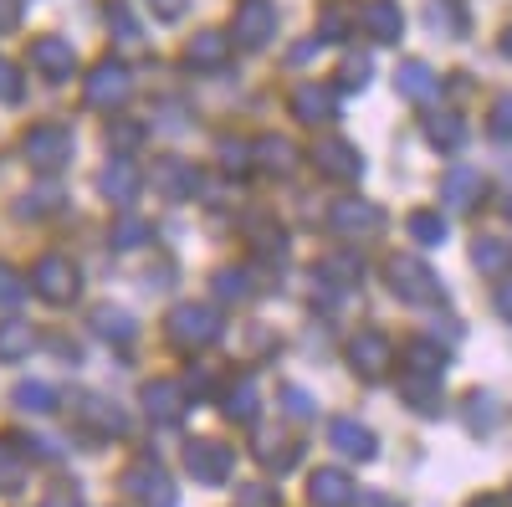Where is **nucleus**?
Instances as JSON below:
<instances>
[{"mask_svg": "<svg viewBox=\"0 0 512 507\" xmlns=\"http://www.w3.org/2000/svg\"><path fill=\"white\" fill-rule=\"evenodd\" d=\"M328 441L344 451V456H354V461H369L374 451H379V441H374V431L369 426H359L354 415H333L328 420Z\"/></svg>", "mask_w": 512, "mask_h": 507, "instance_id": "obj_16", "label": "nucleus"}, {"mask_svg": "<svg viewBox=\"0 0 512 507\" xmlns=\"http://www.w3.org/2000/svg\"><path fill=\"white\" fill-rule=\"evenodd\" d=\"M149 6H154L164 21H175V16H185V11H190V0H149Z\"/></svg>", "mask_w": 512, "mask_h": 507, "instance_id": "obj_54", "label": "nucleus"}, {"mask_svg": "<svg viewBox=\"0 0 512 507\" xmlns=\"http://www.w3.org/2000/svg\"><path fill=\"white\" fill-rule=\"evenodd\" d=\"M323 282L354 287V282H359V257H328V262H323Z\"/></svg>", "mask_w": 512, "mask_h": 507, "instance_id": "obj_41", "label": "nucleus"}, {"mask_svg": "<svg viewBox=\"0 0 512 507\" xmlns=\"http://www.w3.org/2000/svg\"><path fill=\"white\" fill-rule=\"evenodd\" d=\"M144 410H149V420H159V426H180L185 410H190V395L175 385V379H154V385L144 390Z\"/></svg>", "mask_w": 512, "mask_h": 507, "instance_id": "obj_15", "label": "nucleus"}, {"mask_svg": "<svg viewBox=\"0 0 512 507\" xmlns=\"http://www.w3.org/2000/svg\"><path fill=\"white\" fill-rule=\"evenodd\" d=\"M313 164L323 169L328 180H338V185H354V180L364 175V154H359L349 139H323V144L313 149Z\"/></svg>", "mask_w": 512, "mask_h": 507, "instance_id": "obj_12", "label": "nucleus"}, {"mask_svg": "<svg viewBox=\"0 0 512 507\" xmlns=\"http://www.w3.org/2000/svg\"><path fill=\"white\" fill-rule=\"evenodd\" d=\"M482 195H487V180L477 175V169H466V164L441 180V200L451 210H472V205H482Z\"/></svg>", "mask_w": 512, "mask_h": 507, "instance_id": "obj_21", "label": "nucleus"}, {"mask_svg": "<svg viewBox=\"0 0 512 507\" xmlns=\"http://www.w3.org/2000/svg\"><path fill=\"white\" fill-rule=\"evenodd\" d=\"M369 77H374L369 57H344L333 72V93H359V88H369Z\"/></svg>", "mask_w": 512, "mask_h": 507, "instance_id": "obj_33", "label": "nucleus"}, {"mask_svg": "<svg viewBox=\"0 0 512 507\" xmlns=\"http://www.w3.org/2000/svg\"><path fill=\"white\" fill-rule=\"evenodd\" d=\"M446 359H451V349L431 344V338H415V344L405 349V374L410 379H441Z\"/></svg>", "mask_w": 512, "mask_h": 507, "instance_id": "obj_25", "label": "nucleus"}, {"mask_svg": "<svg viewBox=\"0 0 512 507\" xmlns=\"http://www.w3.org/2000/svg\"><path fill=\"white\" fill-rule=\"evenodd\" d=\"M241 507H277L272 487H241Z\"/></svg>", "mask_w": 512, "mask_h": 507, "instance_id": "obj_51", "label": "nucleus"}, {"mask_svg": "<svg viewBox=\"0 0 512 507\" xmlns=\"http://www.w3.org/2000/svg\"><path fill=\"white\" fill-rule=\"evenodd\" d=\"M308 497H313V507H349L359 492H354V477H349V472L323 467V472H313V482H308Z\"/></svg>", "mask_w": 512, "mask_h": 507, "instance_id": "obj_20", "label": "nucleus"}, {"mask_svg": "<svg viewBox=\"0 0 512 507\" xmlns=\"http://www.w3.org/2000/svg\"><path fill=\"white\" fill-rule=\"evenodd\" d=\"M472 262L482 267V272H512V241H502V236H477L472 241Z\"/></svg>", "mask_w": 512, "mask_h": 507, "instance_id": "obj_30", "label": "nucleus"}, {"mask_svg": "<svg viewBox=\"0 0 512 507\" xmlns=\"http://www.w3.org/2000/svg\"><path fill=\"white\" fill-rule=\"evenodd\" d=\"M354 16H359L354 0H328L323 16H318V21H323V26H318V36H323V41H349V36H354V26H359Z\"/></svg>", "mask_w": 512, "mask_h": 507, "instance_id": "obj_27", "label": "nucleus"}, {"mask_svg": "<svg viewBox=\"0 0 512 507\" xmlns=\"http://www.w3.org/2000/svg\"><path fill=\"white\" fill-rule=\"evenodd\" d=\"M359 26L374 36V41H384V47H390V41H400V31H405V16H400V6L395 0H369V6H359Z\"/></svg>", "mask_w": 512, "mask_h": 507, "instance_id": "obj_22", "label": "nucleus"}, {"mask_svg": "<svg viewBox=\"0 0 512 507\" xmlns=\"http://www.w3.org/2000/svg\"><path fill=\"white\" fill-rule=\"evenodd\" d=\"M93 328H98V333H108L113 344H123V338H134V328H139V323L128 318L123 308H108V303H103V308H93Z\"/></svg>", "mask_w": 512, "mask_h": 507, "instance_id": "obj_34", "label": "nucleus"}, {"mask_svg": "<svg viewBox=\"0 0 512 507\" xmlns=\"http://www.w3.org/2000/svg\"><path fill=\"white\" fill-rule=\"evenodd\" d=\"M379 226H384V210L364 195H338L328 205V231H338V236H374Z\"/></svg>", "mask_w": 512, "mask_h": 507, "instance_id": "obj_7", "label": "nucleus"}, {"mask_svg": "<svg viewBox=\"0 0 512 507\" xmlns=\"http://www.w3.org/2000/svg\"><path fill=\"white\" fill-rule=\"evenodd\" d=\"M31 287H36L52 308H72V303L82 298V272H77L67 257H41L36 272H31Z\"/></svg>", "mask_w": 512, "mask_h": 507, "instance_id": "obj_3", "label": "nucleus"}, {"mask_svg": "<svg viewBox=\"0 0 512 507\" xmlns=\"http://www.w3.org/2000/svg\"><path fill=\"white\" fill-rule=\"evenodd\" d=\"M16 405L21 410H41V415H52L62 405V395L52 385H36V379H26V385H16Z\"/></svg>", "mask_w": 512, "mask_h": 507, "instance_id": "obj_36", "label": "nucleus"}, {"mask_svg": "<svg viewBox=\"0 0 512 507\" xmlns=\"http://www.w3.org/2000/svg\"><path fill=\"white\" fill-rule=\"evenodd\" d=\"M405 400H410L415 410H425V415H436V410H441L436 379H410V374H405Z\"/></svg>", "mask_w": 512, "mask_h": 507, "instance_id": "obj_39", "label": "nucleus"}, {"mask_svg": "<svg viewBox=\"0 0 512 507\" xmlns=\"http://www.w3.org/2000/svg\"><path fill=\"white\" fill-rule=\"evenodd\" d=\"M287 103H292V118H297V123H313V129L338 113L333 88H323V82H303V88H292V98H287Z\"/></svg>", "mask_w": 512, "mask_h": 507, "instance_id": "obj_17", "label": "nucleus"}, {"mask_svg": "<svg viewBox=\"0 0 512 507\" xmlns=\"http://www.w3.org/2000/svg\"><path fill=\"white\" fill-rule=\"evenodd\" d=\"M251 246L267 251V257H282V251H287V231H272V221H256L251 226Z\"/></svg>", "mask_w": 512, "mask_h": 507, "instance_id": "obj_42", "label": "nucleus"}, {"mask_svg": "<svg viewBox=\"0 0 512 507\" xmlns=\"http://www.w3.org/2000/svg\"><path fill=\"white\" fill-rule=\"evenodd\" d=\"M431 16H436V26L451 31V36H472V21H466L461 0H431Z\"/></svg>", "mask_w": 512, "mask_h": 507, "instance_id": "obj_37", "label": "nucleus"}, {"mask_svg": "<svg viewBox=\"0 0 512 507\" xmlns=\"http://www.w3.org/2000/svg\"><path fill=\"white\" fill-rule=\"evenodd\" d=\"M108 139H113V149H118V154H128V149L139 144V129H134V123H123V129H113Z\"/></svg>", "mask_w": 512, "mask_h": 507, "instance_id": "obj_53", "label": "nucleus"}, {"mask_svg": "<svg viewBox=\"0 0 512 507\" xmlns=\"http://www.w3.org/2000/svg\"><path fill=\"white\" fill-rule=\"evenodd\" d=\"M21 303H26V282L11 267H0V308H21Z\"/></svg>", "mask_w": 512, "mask_h": 507, "instance_id": "obj_48", "label": "nucleus"}, {"mask_svg": "<svg viewBox=\"0 0 512 507\" xmlns=\"http://www.w3.org/2000/svg\"><path fill=\"white\" fill-rule=\"evenodd\" d=\"M251 282L241 272H216V298H246Z\"/></svg>", "mask_w": 512, "mask_h": 507, "instance_id": "obj_50", "label": "nucleus"}, {"mask_svg": "<svg viewBox=\"0 0 512 507\" xmlns=\"http://www.w3.org/2000/svg\"><path fill=\"white\" fill-rule=\"evenodd\" d=\"M128 88H134V77H128L123 62H98L88 77H82V98H88V108H98V113L118 108L128 98Z\"/></svg>", "mask_w": 512, "mask_h": 507, "instance_id": "obj_8", "label": "nucleus"}, {"mask_svg": "<svg viewBox=\"0 0 512 507\" xmlns=\"http://www.w3.org/2000/svg\"><path fill=\"white\" fill-rule=\"evenodd\" d=\"M77 415L93 420L103 436H123V431H128V415H123L108 395H77Z\"/></svg>", "mask_w": 512, "mask_h": 507, "instance_id": "obj_24", "label": "nucleus"}, {"mask_svg": "<svg viewBox=\"0 0 512 507\" xmlns=\"http://www.w3.org/2000/svg\"><path fill=\"white\" fill-rule=\"evenodd\" d=\"M26 477H31V461L21 456V446L16 441H0V492L26 487Z\"/></svg>", "mask_w": 512, "mask_h": 507, "instance_id": "obj_32", "label": "nucleus"}, {"mask_svg": "<svg viewBox=\"0 0 512 507\" xmlns=\"http://www.w3.org/2000/svg\"><path fill=\"white\" fill-rule=\"evenodd\" d=\"M497 47H502V57H507V62H512V26H507V31H502V41H497Z\"/></svg>", "mask_w": 512, "mask_h": 507, "instance_id": "obj_56", "label": "nucleus"}, {"mask_svg": "<svg viewBox=\"0 0 512 507\" xmlns=\"http://www.w3.org/2000/svg\"><path fill=\"white\" fill-rule=\"evenodd\" d=\"M251 456L262 461L267 472H287L297 456H303V436H287V426L277 431V426H256V436H251Z\"/></svg>", "mask_w": 512, "mask_h": 507, "instance_id": "obj_10", "label": "nucleus"}, {"mask_svg": "<svg viewBox=\"0 0 512 507\" xmlns=\"http://www.w3.org/2000/svg\"><path fill=\"white\" fill-rule=\"evenodd\" d=\"M185 62L195 72H221L231 62V36L226 31H195L190 47H185Z\"/></svg>", "mask_w": 512, "mask_h": 507, "instance_id": "obj_18", "label": "nucleus"}, {"mask_svg": "<svg viewBox=\"0 0 512 507\" xmlns=\"http://www.w3.org/2000/svg\"><path fill=\"white\" fill-rule=\"evenodd\" d=\"M487 129H492V139H512V93L492 103V113H487Z\"/></svg>", "mask_w": 512, "mask_h": 507, "instance_id": "obj_47", "label": "nucleus"}, {"mask_svg": "<svg viewBox=\"0 0 512 507\" xmlns=\"http://www.w3.org/2000/svg\"><path fill=\"white\" fill-rule=\"evenodd\" d=\"M221 328H226V318H221L216 303H180L175 313L164 318V338L175 349H205V344H216Z\"/></svg>", "mask_w": 512, "mask_h": 507, "instance_id": "obj_2", "label": "nucleus"}, {"mask_svg": "<svg viewBox=\"0 0 512 507\" xmlns=\"http://www.w3.org/2000/svg\"><path fill=\"white\" fill-rule=\"evenodd\" d=\"M221 410H226V420H236V426L256 420L262 400H256V385H251V379H236V385H226V390H221Z\"/></svg>", "mask_w": 512, "mask_h": 507, "instance_id": "obj_28", "label": "nucleus"}, {"mask_svg": "<svg viewBox=\"0 0 512 507\" xmlns=\"http://www.w3.org/2000/svg\"><path fill=\"white\" fill-rule=\"evenodd\" d=\"M390 359H395V349H390V338H384L379 328H364V333L349 338V369L359 379H379L384 369H390Z\"/></svg>", "mask_w": 512, "mask_h": 507, "instance_id": "obj_11", "label": "nucleus"}, {"mask_svg": "<svg viewBox=\"0 0 512 507\" xmlns=\"http://www.w3.org/2000/svg\"><path fill=\"white\" fill-rule=\"evenodd\" d=\"M364 507H395L390 497H364Z\"/></svg>", "mask_w": 512, "mask_h": 507, "instance_id": "obj_57", "label": "nucleus"}, {"mask_svg": "<svg viewBox=\"0 0 512 507\" xmlns=\"http://www.w3.org/2000/svg\"><path fill=\"white\" fill-rule=\"evenodd\" d=\"M492 303H497V313H502V318L512 323V277H502V282H497V292H492Z\"/></svg>", "mask_w": 512, "mask_h": 507, "instance_id": "obj_52", "label": "nucleus"}, {"mask_svg": "<svg viewBox=\"0 0 512 507\" xmlns=\"http://www.w3.org/2000/svg\"><path fill=\"white\" fill-rule=\"evenodd\" d=\"M31 62H36V72L47 77V82H67V77L77 72V52H72L67 36H41V41H31Z\"/></svg>", "mask_w": 512, "mask_h": 507, "instance_id": "obj_14", "label": "nucleus"}, {"mask_svg": "<svg viewBox=\"0 0 512 507\" xmlns=\"http://www.w3.org/2000/svg\"><path fill=\"white\" fill-rule=\"evenodd\" d=\"M395 88H400L410 103H425V108H431V103H436V93H441V77H436L431 67H425V62H405V67H400V77H395Z\"/></svg>", "mask_w": 512, "mask_h": 507, "instance_id": "obj_23", "label": "nucleus"}, {"mask_svg": "<svg viewBox=\"0 0 512 507\" xmlns=\"http://www.w3.org/2000/svg\"><path fill=\"white\" fill-rule=\"evenodd\" d=\"M98 185H103V195H108L113 205H128V200L139 195V169L128 164V159H108L103 175H98Z\"/></svg>", "mask_w": 512, "mask_h": 507, "instance_id": "obj_26", "label": "nucleus"}, {"mask_svg": "<svg viewBox=\"0 0 512 507\" xmlns=\"http://www.w3.org/2000/svg\"><path fill=\"white\" fill-rule=\"evenodd\" d=\"M251 164H262L267 175H287V169L297 164V154H292V144H287V139L267 134V139H256V144H251Z\"/></svg>", "mask_w": 512, "mask_h": 507, "instance_id": "obj_29", "label": "nucleus"}, {"mask_svg": "<svg viewBox=\"0 0 512 507\" xmlns=\"http://www.w3.org/2000/svg\"><path fill=\"white\" fill-rule=\"evenodd\" d=\"M154 180H159V190H164L169 200H190V195L200 190V169H195L190 159H180V154H169V159H159Z\"/></svg>", "mask_w": 512, "mask_h": 507, "instance_id": "obj_19", "label": "nucleus"}, {"mask_svg": "<svg viewBox=\"0 0 512 507\" xmlns=\"http://www.w3.org/2000/svg\"><path fill=\"white\" fill-rule=\"evenodd\" d=\"M466 415H472V431H477V436H487V431L497 426V400H492L487 390H477L472 400H466Z\"/></svg>", "mask_w": 512, "mask_h": 507, "instance_id": "obj_40", "label": "nucleus"}, {"mask_svg": "<svg viewBox=\"0 0 512 507\" xmlns=\"http://www.w3.org/2000/svg\"><path fill=\"white\" fill-rule=\"evenodd\" d=\"M149 236H154L149 221H123V226L113 231V246H118V251H134V246H144Z\"/></svg>", "mask_w": 512, "mask_h": 507, "instance_id": "obj_45", "label": "nucleus"}, {"mask_svg": "<svg viewBox=\"0 0 512 507\" xmlns=\"http://www.w3.org/2000/svg\"><path fill=\"white\" fill-rule=\"evenodd\" d=\"M272 36H277V6H272V0H241V6H236V31H231V47L262 52Z\"/></svg>", "mask_w": 512, "mask_h": 507, "instance_id": "obj_6", "label": "nucleus"}, {"mask_svg": "<svg viewBox=\"0 0 512 507\" xmlns=\"http://www.w3.org/2000/svg\"><path fill=\"white\" fill-rule=\"evenodd\" d=\"M21 93H26V82H21V67L0 57V103H21Z\"/></svg>", "mask_w": 512, "mask_h": 507, "instance_id": "obj_44", "label": "nucleus"}, {"mask_svg": "<svg viewBox=\"0 0 512 507\" xmlns=\"http://www.w3.org/2000/svg\"><path fill=\"white\" fill-rule=\"evenodd\" d=\"M62 200H67V195H62L57 185H47V190H36V195H26V200H21L16 210H21V216H36V210H41V216H47V210H62Z\"/></svg>", "mask_w": 512, "mask_h": 507, "instance_id": "obj_43", "label": "nucleus"}, {"mask_svg": "<svg viewBox=\"0 0 512 507\" xmlns=\"http://www.w3.org/2000/svg\"><path fill=\"white\" fill-rule=\"evenodd\" d=\"M36 349V328L31 323H21V318H6V323H0V359H26Z\"/></svg>", "mask_w": 512, "mask_h": 507, "instance_id": "obj_31", "label": "nucleus"}, {"mask_svg": "<svg viewBox=\"0 0 512 507\" xmlns=\"http://www.w3.org/2000/svg\"><path fill=\"white\" fill-rule=\"evenodd\" d=\"M108 21H113V36L123 41L128 52H144V31L134 26V16H128L123 0H108Z\"/></svg>", "mask_w": 512, "mask_h": 507, "instance_id": "obj_35", "label": "nucleus"}, {"mask_svg": "<svg viewBox=\"0 0 512 507\" xmlns=\"http://www.w3.org/2000/svg\"><path fill=\"white\" fill-rule=\"evenodd\" d=\"M420 134H425V144L431 149H441V154H456L461 144H466V118L456 113V108H425L420 113Z\"/></svg>", "mask_w": 512, "mask_h": 507, "instance_id": "obj_13", "label": "nucleus"}, {"mask_svg": "<svg viewBox=\"0 0 512 507\" xmlns=\"http://www.w3.org/2000/svg\"><path fill=\"white\" fill-rule=\"evenodd\" d=\"M282 410H287L292 420H313V415H318L313 395H303V390H297V385H287V390H282Z\"/></svg>", "mask_w": 512, "mask_h": 507, "instance_id": "obj_46", "label": "nucleus"}, {"mask_svg": "<svg viewBox=\"0 0 512 507\" xmlns=\"http://www.w3.org/2000/svg\"><path fill=\"white\" fill-rule=\"evenodd\" d=\"M221 164L231 169V175H246V169H251V149H246L241 139H226V144H221Z\"/></svg>", "mask_w": 512, "mask_h": 507, "instance_id": "obj_49", "label": "nucleus"}, {"mask_svg": "<svg viewBox=\"0 0 512 507\" xmlns=\"http://www.w3.org/2000/svg\"><path fill=\"white\" fill-rule=\"evenodd\" d=\"M185 467H190L195 482L221 487V482L236 472V451H231L226 441H190V446H185Z\"/></svg>", "mask_w": 512, "mask_h": 507, "instance_id": "obj_9", "label": "nucleus"}, {"mask_svg": "<svg viewBox=\"0 0 512 507\" xmlns=\"http://www.w3.org/2000/svg\"><path fill=\"white\" fill-rule=\"evenodd\" d=\"M384 282H390V292L400 303H410V308H441L446 303V287H441V277L425 267V262H415V257H390L384 262Z\"/></svg>", "mask_w": 512, "mask_h": 507, "instance_id": "obj_1", "label": "nucleus"}, {"mask_svg": "<svg viewBox=\"0 0 512 507\" xmlns=\"http://www.w3.org/2000/svg\"><path fill=\"white\" fill-rule=\"evenodd\" d=\"M21 21V6H16V0H0V31H11Z\"/></svg>", "mask_w": 512, "mask_h": 507, "instance_id": "obj_55", "label": "nucleus"}, {"mask_svg": "<svg viewBox=\"0 0 512 507\" xmlns=\"http://www.w3.org/2000/svg\"><path fill=\"white\" fill-rule=\"evenodd\" d=\"M21 154H26L31 169H41V175H57V169L72 159V134L62 129V123H36V129L26 134V144H21Z\"/></svg>", "mask_w": 512, "mask_h": 507, "instance_id": "obj_4", "label": "nucleus"}, {"mask_svg": "<svg viewBox=\"0 0 512 507\" xmlns=\"http://www.w3.org/2000/svg\"><path fill=\"white\" fill-rule=\"evenodd\" d=\"M466 507H502L497 497H477V502H466Z\"/></svg>", "mask_w": 512, "mask_h": 507, "instance_id": "obj_58", "label": "nucleus"}, {"mask_svg": "<svg viewBox=\"0 0 512 507\" xmlns=\"http://www.w3.org/2000/svg\"><path fill=\"white\" fill-rule=\"evenodd\" d=\"M123 497L139 502V507H175V502H180V492H175V482H169V472L154 467V461H139V467L123 472Z\"/></svg>", "mask_w": 512, "mask_h": 507, "instance_id": "obj_5", "label": "nucleus"}, {"mask_svg": "<svg viewBox=\"0 0 512 507\" xmlns=\"http://www.w3.org/2000/svg\"><path fill=\"white\" fill-rule=\"evenodd\" d=\"M410 236L420 246H441L446 241V221L436 216V210H415V216H410Z\"/></svg>", "mask_w": 512, "mask_h": 507, "instance_id": "obj_38", "label": "nucleus"}]
</instances>
